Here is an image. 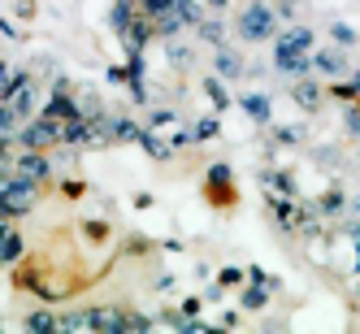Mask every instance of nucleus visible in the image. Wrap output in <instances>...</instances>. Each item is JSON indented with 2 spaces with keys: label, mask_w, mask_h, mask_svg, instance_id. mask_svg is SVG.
<instances>
[{
  "label": "nucleus",
  "mask_w": 360,
  "mask_h": 334,
  "mask_svg": "<svg viewBox=\"0 0 360 334\" xmlns=\"http://www.w3.org/2000/svg\"><path fill=\"white\" fill-rule=\"evenodd\" d=\"M35 191H39V183L35 178H27V174H5L0 178V213L5 217H18V213H27L31 204H35Z\"/></svg>",
  "instance_id": "f257e3e1"
},
{
  "label": "nucleus",
  "mask_w": 360,
  "mask_h": 334,
  "mask_svg": "<svg viewBox=\"0 0 360 334\" xmlns=\"http://www.w3.org/2000/svg\"><path fill=\"white\" fill-rule=\"evenodd\" d=\"M278 13L269 9V5H261V0H252V5L239 13V35L248 39V44H261V39H274L278 35Z\"/></svg>",
  "instance_id": "f03ea898"
},
{
  "label": "nucleus",
  "mask_w": 360,
  "mask_h": 334,
  "mask_svg": "<svg viewBox=\"0 0 360 334\" xmlns=\"http://www.w3.org/2000/svg\"><path fill=\"white\" fill-rule=\"evenodd\" d=\"M274 65H278L282 74H304L308 65H313V57H308L304 48H295L287 35H278V53H274Z\"/></svg>",
  "instance_id": "7ed1b4c3"
},
{
  "label": "nucleus",
  "mask_w": 360,
  "mask_h": 334,
  "mask_svg": "<svg viewBox=\"0 0 360 334\" xmlns=\"http://www.w3.org/2000/svg\"><path fill=\"white\" fill-rule=\"evenodd\" d=\"M13 169L35 178V183H44V178L53 174V157H44L39 148H27V152H18V157H13Z\"/></svg>",
  "instance_id": "20e7f679"
},
{
  "label": "nucleus",
  "mask_w": 360,
  "mask_h": 334,
  "mask_svg": "<svg viewBox=\"0 0 360 334\" xmlns=\"http://www.w3.org/2000/svg\"><path fill=\"white\" fill-rule=\"evenodd\" d=\"M5 100H9V105L18 109V117L27 122V117L35 113V87H31V79H22V74H18V83H13V91H9Z\"/></svg>",
  "instance_id": "39448f33"
},
{
  "label": "nucleus",
  "mask_w": 360,
  "mask_h": 334,
  "mask_svg": "<svg viewBox=\"0 0 360 334\" xmlns=\"http://www.w3.org/2000/svg\"><path fill=\"white\" fill-rule=\"evenodd\" d=\"M22 256V239H18V230L5 221V213H0V265H9Z\"/></svg>",
  "instance_id": "423d86ee"
},
{
  "label": "nucleus",
  "mask_w": 360,
  "mask_h": 334,
  "mask_svg": "<svg viewBox=\"0 0 360 334\" xmlns=\"http://www.w3.org/2000/svg\"><path fill=\"white\" fill-rule=\"evenodd\" d=\"M131 317L122 308H91V330H126Z\"/></svg>",
  "instance_id": "0eeeda50"
},
{
  "label": "nucleus",
  "mask_w": 360,
  "mask_h": 334,
  "mask_svg": "<svg viewBox=\"0 0 360 334\" xmlns=\"http://www.w3.org/2000/svg\"><path fill=\"white\" fill-rule=\"evenodd\" d=\"M313 65L321 74H343V53L339 48H321V53H313Z\"/></svg>",
  "instance_id": "6e6552de"
},
{
  "label": "nucleus",
  "mask_w": 360,
  "mask_h": 334,
  "mask_svg": "<svg viewBox=\"0 0 360 334\" xmlns=\"http://www.w3.org/2000/svg\"><path fill=\"white\" fill-rule=\"evenodd\" d=\"M291 96L300 100L304 109H317V105H321V91H317V83H313V79H300V83L291 87Z\"/></svg>",
  "instance_id": "1a4fd4ad"
},
{
  "label": "nucleus",
  "mask_w": 360,
  "mask_h": 334,
  "mask_svg": "<svg viewBox=\"0 0 360 334\" xmlns=\"http://www.w3.org/2000/svg\"><path fill=\"white\" fill-rule=\"evenodd\" d=\"M18 131H22V117H18V109L9 105V100H0V135H9V139H13Z\"/></svg>",
  "instance_id": "9d476101"
},
{
  "label": "nucleus",
  "mask_w": 360,
  "mask_h": 334,
  "mask_svg": "<svg viewBox=\"0 0 360 334\" xmlns=\"http://www.w3.org/2000/svg\"><path fill=\"white\" fill-rule=\"evenodd\" d=\"M217 74H226V79H239V74H243V61H239V53H230V48H221V53H217Z\"/></svg>",
  "instance_id": "9b49d317"
},
{
  "label": "nucleus",
  "mask_w": 360,
  "mask_h": 334,
  "mask_svg": "<svg viewBox=\"0 0 360 334\" xmlns=\"http://www.w3.org/2000/svg\"><path fill=\"white\" fill-rule=\"evenodd\" d=\"M243 109H248L256 122H261V126L274 117V113H269V100H265V96H243Z\"/></svg>",
  "instance_id": "f8f14e48"
},
{
  "label": "nucleus",
  "mask_w": 360,
  "mask_h": 334,
  "mask_svg": "<svg viewBox=\"0 0 360 334\" xmlns=\"http://www.w3.org/2000/svg\"><path fill=\"white\" fill-rule=\"evenodd\" d=\"M178 18H183V27H200V22H204V9L195 5V0H178Z\"/></svg>",
  "instance_id": "ddd939ff"
},
{
  "label": "nucleus",
  "mask_w": 360,
  "mask_h": 334,
  "mask_svg": "<svg viewBox=\"0 0 360 334\" xmlns=\"http://www.w3.org/2000/svg\"><path fill=\"white\" fill-rule=\"evenodd\" d=\"M131 0H117V5H113V31L117 35H126V27H131Z\"/></svg>",
  "instance_id": "4468645a"
},
{
  "label": "nucleus",
  "mask_w": 360,
  "mask_h": 334,
  "mask_svg": "<svg viewBox=\"0 0 360 334\" xmlns=\"http://www.w3.org/2000/svg\"><path fill=\"white\" fill-rule=\"evenodd\" d=\"M287 39H291L295 48H304V53L313 48V31H308V27H291V31H287Z\"/></svg>",
  "instance_id": "2eb2a0df"
},
{
  "label": "nucleus",
  "mask_w": 360,
  "mask_h": 334,
  "mask_svg": "<svg viewBox=\"0 0 360 334\" xmlns=\"http://www.w3.org/2000/svg\"><path fill=\"white\" fill-rule=\"evenodd\" d=\"M27 326H31V330H57L61 321H57L53 313H35V317H27Z\"/></svg>",
  "instance_id": "dca6fc26"
},
{
  "label": "nucleus",
  "mask_w": 360,
  "mask_h": 334,
  "mask_svg": "<svg viewBox=\"0 0 360 334\" xmlns=\"http://www.w3.org/2000/svg\"><path fill=\"white\" fill-rule=\"evenodd\" d=\"M178 5V0H143V9H148V18H161V13H169Z\"/></svg>",
  "instance_id": "f3484780"
},
{
  "label": "nucleus",
  "mask_w": 360,
  "mask_h": 334,
  "mask_svg": "<svg viewBox=\"0 0 360 334\" xmlns=\"http://www.w3.org/2000/svg\"><path fill=\"white\" fill-rule=\"evenodd\" d=\"M265 300H269V295H265V287H248V291H243V308H261Z\"/></svg>",
  "instance_id": "a211bd4d"
},
{
  "label": "nucleus",
  "mask_w": 360,
  "mask_h": 334,
  "mask_svg": "<svg viewBox=\"0 0 360 334\" xmlns=\"http://www.w3.org/2000/svg\"><path fill=\"white\" fill-rule=\"evenodd\" d=\"M113 135H117V139H139V131H135V122H131V117L113 122Z\"/></svg>",
  "instance_id": "6ab92c4d"
},
{
  "label": "nucleus",
  "mask_w": 360,
  "mask_h": 334,
  "mask_svg": "<svg viewBox=\"0 0 360 334\" xmlns=\"http://www.w3.org/2000/svg\"><path fill=\"white\" fill-rule=\"evenodd\" d=\"M13 83H18V74H13L9 65H0V100H5V96L13 91Z\"/></svg>",
  "instance_id": "aec40b11"
},
{
  "label": "nucleus",
  "mask_w": 360,
  "mask_h": 334,
  "mask_svg": "<svg viewBox=\"0 0 360 334\" xmlns=\"http://www.w3.org/2000/svg\"><path fill=\"white\" fill-rule=\"evenodd\" d=\"M213 131H217V122H213V117H204V122H200V131H195V139H209Z\"/></svg>",
  "instance_id": "412c9836"
},
{
  "label": "nucleus",
  "mask_w": 360,
  "mask_h": 334,
  "mask_svg": "<svg viewBox=\"0 0 360 334\" xmlns=\"http://www.w3.org/2000/svg\"><path fill=\"white\" fill-rule=\"evenodd\" d=\"M209 5H213V9H226V0H209Z\"/></svg>",
  "instance_id": "4be33fe9"
},
{
  "label": "nucleus",
  "mask_w": 360,
  "mask_h": 334,
  "mask_svg": "<svg viewBox=\"0 0 360 334\" xmlns=\"http://www.w3.org/2000/svg\"><path fill=\"white\" fill-rule=\"evenodd\" d=\"M356 239H360V226H356Z\"/></svg>",
  "instance_id": "5701e85b"
}]
</instances>
